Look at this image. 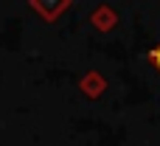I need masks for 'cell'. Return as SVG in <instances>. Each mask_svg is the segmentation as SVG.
I'll return each mask as SVG.
<instances>
[{
	"mask_svg": "<svg viewBox=\"0 0 160 146\" xmlns=\"http://www.w3.org/2000/svg\"><path fill=\"white\" fill-rule=\"evenodd\" d=\"M149 62H152V68L160 73V42L152 48V51H149Z\"/></svg>",
	"mask_w": 160,
	"mask_h": 146,
	"instance_id": "obj_1",
	"label": "cell"
}]
</instances>
